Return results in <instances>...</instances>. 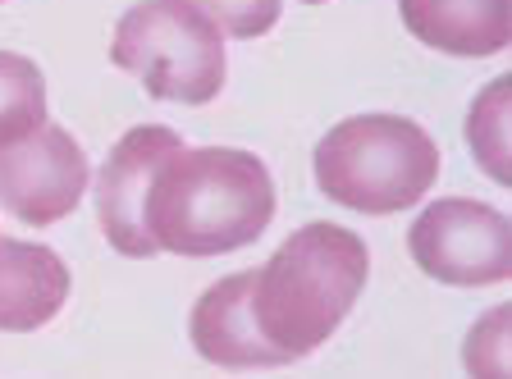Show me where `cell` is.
Wrapping results in <instances>:
<instances>
[{"mask_svg":"<svg viewBox=\"0 0 512 379\" xmlns=\"http://www.w3.org/2000/svg\"><path fill=\"white\" fill-rule=\"evenodd\" d=\"M188 338H192V352L220 370L288 366L284 352L256 325L252 270L224 274L211 288H202V297L192 302V316H188Z\"/></svg>","mask_w":512,"mask_h":379,"instance_id":"8","label":"cell"},{"mask_svg":"<svg viewBox=\"0 0 512 379\" xmlns=\"http://www.w3.org/2000/svg\"><path fill=\"white\" fill-rule=\"evenodd\" d=\"M462 366L480 379L508 375V306H494L471 325L467 343H462Z\"/></svg>","mask_w":512,"mask_h":379,"instance_id":"14","label":"cell"},{"mask_svg":"<svg viewBox=\"0 0 512 379\" xmlns=\"http://www.w3.org/2000/svg\"><path fill=\"white\" fill-rule=\"evenodd\" d=\"M0 5H5V0H0Z\"/></svg>","mask_w":512,"mask_h":379,"instance_id":"16","label":"cell"},{"mask_svg":"<svg viewBox=\"0 0 512 379\" xmlns=\"http://www.w3.org/2000/svg\"><path fill=\"white\" fill-rule=\"evenodd\" d=\"M51 115L42 64L19 51H0V147H10L28 137L37 124Z\"/></svg>","mask_w":512,"mask_h":379,"instance_id":"12","label":"cell"},{"mask_svg":"<svg viewBox=\"0 0 512 379\" xmlns=\"http://www.w3.org/2000/svg\"><path fill=\"white\" fill-rule=\"evenodd\" d=\"M110 64L170 106H211L229 78L224 32L192 0L128 5L110 37Z\"/></svg>","mask_w":512,"mask_h":379,"instance_id":"4","label":"cell"},{"mask_svg":"<svg viewBox=\"0 0 512 379\" xmlns=\"http://www.w3.org/2000/svg\"><path fill=\"white\" fill-rule=\"evenodd\" d=\"M87 188H92V165L83 142L51 119L0 147V211L28 229H51L69 220L83 206Z\"/></svg>","mask_w":512,"mask_h":379,"instance_id":"6","label":"cell"},{"mask_svg":"<svg viewBox=\"0 0 512 379\" xmlns=\"http://www.w3.org/2000/svg\"><path fill=\"white\" fill-rule=\"evenodd\" d=\"M398 19L421 46L453 60H490L512 42V0H398Z\"/></svg>","mask_w":512,"mask_h":379,"instance_id":"10","label":"cell"},{"mask_svg":"<svg viewBox=\"0 0 512 379\" xmlns=\"http://www.w3.org/2000/svg\"><path fill=\"white\" fill-rule=\"evenodd\" d=\"M275 220V179L243 147H188L160 160L147 192V229L183 261L252 247Z\"/></svg>","mask_w":512,"mask_h":379,"instance_id":"1","label":"cell"},{"mask_svg":"<svg viewBox=\"0 0 512 379\" xmlns=\"http://www.w3.org/2000/svg\"><path fill=\"white\" fill-rule=\"evenodd\" d=\"M192 5H197L224 37H234V42L266 37L279 23V14H284V0H192Z\"/></svg>","mask_w":512,"mask_h":379,"instance_id":"13","label":"cell"},{"mask_svg":"<svg viewBox=\"0 0 512 379\" xmlns=\"http://www.w3.org/2000/svg\"><path fill=\"white\" fill-rule=\"evenodd\" d=\"M302 5H325V0H302Z\"/></svg>","mask_w":512,"mask_h":379,"instance_id":"15","label":"cell"},{"mask_svg":"<svg viewBox=\"0 0 512 379\" xmlns=\"http://www.w3.org/2000/svg\"><path fill=\"white\" fill-rule=\"evenodd\" d=\"M407 256L448 288H494L512 274V224L476 197H439L407 229Z\"/></svg>","mask_w":512,"mask_h":379,"instance_id":"5","label":"cell"},{"mask_svg":"<svg viewBox=\"0 0 512 379\" xmlns=\"http://www.w3.org/2000/svg\"><path fill=\"white\" fill-rule=\"evenodd\" d=\"M508 110H512V78L499 74L471 96L467 124L462 137L471 147V160L485 169V179H494L499 188L512 183V147H508Z\"/></svg>","mask_w":512,"mask_h":379,"instance_id":"11","label":"cell"},{"mask_svg":"<svg viewBox=\"0 0 512 379\" xmlns=\"http://www.w3.org/2000/svg\"><path fill=\"white\" fill-rule=\"evenodd\" d=\"M69 288L74 274L55 247L0 233V334L46 329L64 311Z\"/></svg>","mask_w":512,"mask_h":379,"instance_id":"9","label":"cell"},{"mask_svg":"<svg viewBox=\"0 0 512 379\" xmlns=\"http://www.w3.org/2000/svg\"><path fill=\"white\" fill-rule=\"evenodd\" d=\"M366 279L371 247L362 233L311 220L288 233L261 270H252L256 325L284 352V361H302L339 334L352 306L362 302Z\"/></svg>","mask_w":512,"mask_h":379,"instance_id":"2","label":"cell"},{"mask_svg":"<svg viewBox=\"0 0 512 379\" xmlns=\"http://www.w3.org/2000/svg\"><path fill=\"white\" fill-rule=\"evenodd\" d=\"M183 147V137L165 124H138L128 128L110 147L106 165L96 174V224L106 243L128 261H151L160 256L156 238L147 229V192L165 156Z\"/></svg>","mask_w":512,"mask_h":379,"instance_id":"7","label":"cell"},{"mask_svg":"<svg viewBox=\"0 0 512 379\" xmlns=\"http://www.w3.org/2000/svg\"><path fill=\"white\" fill-rule=\"evenodd\" d=\"M435 137L407 115H348L311 151V179L334 206L357 215H398L426 201L439 183Z\"/></svg>","mask_w":512,"mask_h":379,"instance_id":"3","label":"cell"}]
</instances>
